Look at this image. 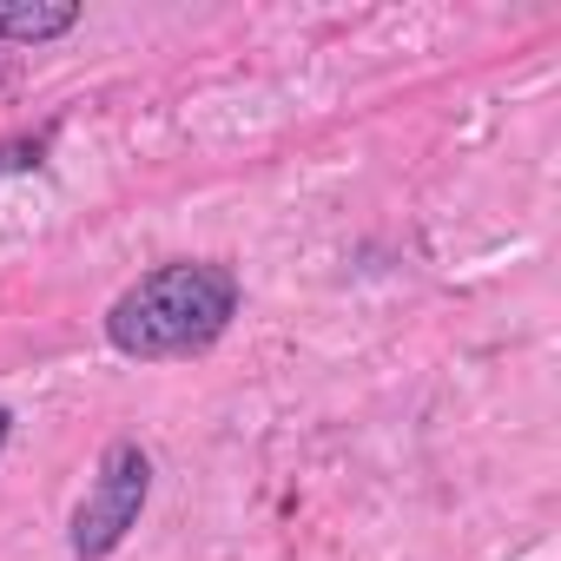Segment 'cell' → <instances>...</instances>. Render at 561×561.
<instances>
[{
    "label": "cell",
    "instance_id": "obj_6",
    "mask_svg": "<svg viewBox=\"0 0 561 561\" xmlns=\"http://www.w3.org/2000/svg\"><path fill=\"white\" fill-rule=\"evenodd\" d=\"M8 436H14V410L0 403V449H8Z\"/></svg>",
    "mask_w": 561,
    "mask_h": 561
},
{
    "label": "cell",
    "instance_id": "obj_4",
    "mask_svg": "<svg viewBox=\"0 0 561 561\" xmlns=\"http://www.w3.org/2000/svg\"><path fill=\"white\" fill-rule=\"evenodd\" d=\"M47 159V133L41 139H14V146H0V172H34Z\"/></svg>",
    "mask_w": 561,
    "mask_h": 561
},
{
    "label": "cell",
    "instance_id": "obj_1",
    "mask_svg": "<svg viewBox=\"0 0 561 561\" xmlns=\"http://www.w3.org/2000/svg\"><path fill=\"white\" fill-rule=\"evenodd\" d=\"M238 318V277L211 257H179L146 271L106 305V344L133 364H172L211 351Z\"/></svg>",
    "mask_w": 561,
    "mask_h": 561
},
{
    "label": "cell",
    "instance_id": "obj_5",
    "mask_svg": "<svg viewBox=\"0 0 561 561\" xmlns=\"http://www.w3.org/2000/svg\"><path fill=\"white\" fill-rule=\"evenodd\" d=\"M14 93H21V60H14L8 47H0V106H8Z\"/></svg>",
    "mask_w": 561,
    "mask_h": 561
},
{
    "label": "cell",
    "instance_id": "obj_2",
    "mask_svg": "<svg viewBox=\"0 0 561 561\" xmlns=\"http://www.w3.org/2000/svg\"><path fill=\"white\" fill-rule=\"evenodd\" d=\"M146 502H152V456H146L133 436L106 443V449H100V469H93V482H87V495H80V508H73V528H67L73 561H106V554L139 528Z\"/></svg>",
    "mask_w": 561,
    "mask_h": 561
},
{
    "label": "cell",
    "instance_id": "obj_3",
    "mask_svg": "<svg viewBox=\"0 0 561 561\" xmlns=\"http://www.w3.org/2000/svg\"><path fill=\"white\" fill-rule=\"evenodd\" d=\"M80 27L73 0H0V47H47Z\"/></svg>",
    "mask_w": 561,
    "mask_h": 561
}]
</instances>
